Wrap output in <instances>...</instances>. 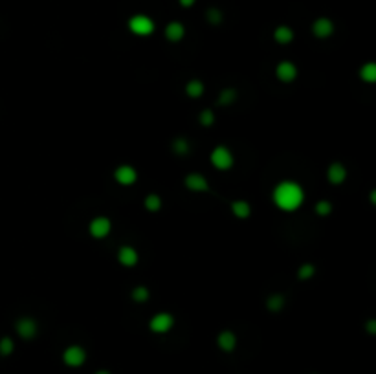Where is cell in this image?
<instances>
[{"label": "cell", "mask_w": 376, "mask_h": 374, "mask_svg": "<svg viewBox=\"0 0 376 374\" xmlns=\"http://www.w3.org/2000/svg\"><path fill=\"white\" fill-rule=\"evenodd\" d=\"M272 202L277 209L292 213L303 206L305 202V189L294 180H283L274 187L272 191Z\"/></svg>", "instance_id": "cell-1"}, {"label": "cell", "mask_w": 376, "mask_h": 374, "mask_svg": "<svg viewBox=\"0 0 376 374\" xmlns=\"http://www.w3.org/2000/svg\"><path fill=\"white\" fill-rule=\"evenodd\" d=\"M127 28H129V32L132 33V35H136V37H149V35L154 33L156 24L149 15H145V13H136V15H132L129 21H127Z\"/></svg>", "instance_id": "cell-2"}, {"label": "cell", "mask_w": 376, "mask_h": 374, "mask_svg": "<svg viewBox=\"0 0 376 374\" xmlns=\"http://www.w3.org/2000/svg\"><path fill=\"white\" fill-rule=\"evenodd\" d=\"M210 161L217 171L224 172V171H230L231 167H233V163H235V156H233V152H231L226 145H217V147H213L210 152Z\"/></svg>", "instance_id": "cell-3"}, {"label": "cell", "mask_w": 376, "mask_h": 374, "mask_svg": "<svg viewBox=\"0 0 376 374\" xmlns=\"http://www.w3.org/2000/svg\"><path fill=\"white\" fill-rule=\"evenodd\" d=\"M172 326H174V315L169 312H156L149 319V330L158 336H163L169 330H172Z\"/></svg>", "instance_id": "cell-4"}, {"label": "cell", "mask_w": 376, "mask_h": 374, "mask_svg": "<svg viewBox=\"0 0 376 374\" xmlns=\"http://www.w3.org/2000/svg\"><path fill=\"white\" fill-rule=\"evenodd\" d=\"M110 231H112V220L108 219V217H105V215L94 217V219L90 220V224H88V233H90V237L96 239V241L107 239V237L110 235Z\"/></svg>", "instance_id": "cell-5"}, {"label": "cell", "mask_w": 376, "mask_h": 374, "mask_svg": "<svg viewBox=\"0 0 376 374\" xmlns=\"http://www.w3.org/2000/svg\"><path fill=\"white\" fill-rule=\"evenodd\" d=\"M86 361V350L81 345H68L63 350V363L72 369H79Z\"/></svg>", "instance_id": "cell-6"}, {"label": "cell", "mask_w": 376, "mask_h": 374, "mask_svg": "<svg viewBox=\"0 0 376 374\" xmlns=\"http://www.w3.org/2000/svg\"><path fill=\"white\" fill-rule=\"evenodd\" d=\"M112 176H114V180H116V183L121 187H130L138 182V171H136V167H132L130 163H121V165H118L114 169Z\"/></svg>", "instance_id": "cell-7"}, {"label": "cell", "mask_w": 376, "mask_h": 374, "mask_svg": "<svg viewBox=\"0 0 376 374\" xmlns=\"http://www.w3.org/2000/svg\"><path fill=\"white\" fill-rule=\"evenodd\" d=\"M297 74H299V70H297V66L292 63V61H281V63H277V66H275V77H277L281 83H285V85L294 83V81L297 79Z\"/></svg>", "instance_id": "cell-8"}, {"label": "cell", "mask_w": 376, "mask_h": 374, "mask_svg": "<svg viewBox=\"0 0 376 374\" xmlns=\"http://www.w3.org/2000/svg\"><path fill=\"white\" fill-rule=\"evenodd\" d=\"M15 330H17V334L22 337V339H33V337L37 336L39 325H37V321L33 319V317H28V315H24V317H19V319H17Z\"/></svg>", "instance_id": "cell-9"}, {"label": "cell", "mask_w": 376, "mask_h": 374, "mask_svg": "<svg viewBox=\"0 0 376 374\" xmlns=\"http://www.w3.org/2000/svg\"><path fill=\"white\" fill-rule=\"evenodd\" d=\"M183 187L191 193H208L210 191V182L200 172H189L187 176L183 178Z\"/></svg>", "instance_id": "cell-10"}, {"label": "cell", "mask_w": 376, "mask_h": 374, "mask_svg": "<svg viewBox=\"0 0 376 374\" xmlns=\"http://www.w3.org/2000/svg\"><path fill=\"white\" fill-rule=\"evenodd\" d=\"M116 259H118V262L123 268H134L140 262V253H138V250L134 246L123 244V246H119Z\"/></svg>", "instance_id": "cell-11"}, {"label": "cell", "mask_w": 376, "mask_h": 374, "mask_svg": "<svg viewBox=\"0 0 376 374\" xmlns=\"http://www.w3.org/2000/svg\"><path fill=\"white\" fill-rule=\"evenodd\" d=\"M334 30H336L334 22L330 19H327V17H319V19H316V21L312 22V35L316 39H321V41L332 37Z\"/></svg>", "instance_id": "cell-12"}, {"label": "cell", "mask_w": 376, "mask_h": 374, "mask_svg": "<svg viewBox=\"0 0 376 374\" xmlns=\"http://www.w3.org/2000/svg\"><path fill=\"white\" fill-rule=\"evenodd\" d=\"M347 180V167L341 161H332L327 167V182L332 185H341Z\"/></svg>", "instance_id": "cell-13"}, {"label": "cell", "mask_w": 376, "mask_h": 374, "mask_svg": "<svg viewBox=\"0 0 376 374\" xmlns=\"http://www.w3.org/2000/svg\"><path fill=\"white\" fill-rule=\"evenodd\" d=\"M163 37H165L169 43L178 44L183 37H185V26L178 21L169 22V24L165 26V30H163Z\"/></svg>", "instance_id": "cell-14"}, {"label": "cell", "mask_w": 376, "mask_h": 374, "mask_svg": "<svg viewBox=\"0 0 376 374\" xmlns=\"http://www.w3.org/2000/svg\"><path fill=\"white\" fill-rule=\"evenodd\" d=\"M237 343H239V339H237V334L233 330H222L217 336V345L222 352H233L237 348Z\"/></svg>", "instance_id": "cell-15"}, {"label": "cell", "mask_w": 376, "mask_h": 374, "mask_svg": "<svg viewBox=\"0 0 376 374\" xmlns=\"http://www.w3.org/2000/svg\"><path fill=\"white\" fill-rule=\"evenodd\" d=\"M230 209L231 213H233V217L239 220H246L252 217V204L248 202V200H233L230 204Z\"/></svg>", "instance_id": "cell-16"}, {"label": "cell", "mask_w": 376, "mask_h": 374, "mask_svg": "<svg viewBox=\"0 0 376 374\" xmlns=\"http://www.w3.org/2000/svg\"><path fill=\"white\" fill-rule=\"evenodd\" d=\"M294 37H296L294 30H292L290 26H286V24H281V26H277L274 30V41L277 44H281V46L290 44L292 41H294Z\"/></svg>", "instance_id": "cell-17"}, {"label": "cell", "mask_w": 376, "mask_h": 374, "mask_svg": "<svg viewBox=\"0 0 376 374\" xmlns=\"http://www.w3.org/2000/svg\"><path fill=\"white\" fill-rule=\"evenodd\" d=\"M183 92H185V96L191 97V99H199V97L204 96L206 92V85L202 79H189L187 83H185V86H183Z\"/></svg>", "instance_id": "cell-18"}, {"label": "cell", "mask_w": 376, "mask_h": 374, "mask_svg": "<svg viewBox=\"0 0 376 374\" xmlns=\"http://www.w3.org/2000/svg\"><path fill=\"white\" fill-rule=\"evenodd\" d=\"M171 150L176 156H185V154H189V150H191V143H189L187 138L178 136V138H174L171 141Z\"/></svg>", "instance_id": "cell-19"}, {"label": "cell", "mask_w": 376, "mask_h": 374, "mask_svg": "<svg viewBox=\"0 0 376 374\" xmlns=\"http://www.w3.org/2000/svg\"><path fill=\"white\" fill-rule=\"evenodd\" d=\"M360 79L367 85H372L376 83V64L374 63H365L360 66Z\"/></svg>", "instance_id": "cell-20"}, {"label": "cell", "mask_w": 376, "mask_h": 374, "mask_svg": "<svg viewBox=\"0 0 376 374\" xmlns=\"http://www.w3.org/2000/svg\"><path fill=\"white\" fill-rule=\"evenodd\" d=\"M161 206H163L161 197L160 195H156V193H149V195L143 198V208H145L149 213H158V211L161 209Z\"/></svg>", "instance_id": "cell-21"}, {"label": "cell", "mask_w": 376, "mask_h": 374, "mask_svg": "<svg viewBox=\"0 0 376 374\" xmlns=\"http://www.w3.org/2000/svg\"><path fill=\"white\" fill-rule=\"evenodd\" d=\"M130 299L134 301V303H138V305H143V303H147L150 299V290L147 286H143V284L134 286V288L130 290Z\"/></svg>", "instance_id": "cell-22"}, {"label": "cell", "mask_w": 376, "mask_h": 374, "mask_svg": "<svg viewBox=\"0 0 376 374\" xmlns=\"http://www.w3.org/2000/svg\"><path fill=\"white\" fill-rule=\"evenodd\" d=\"M286 305V299L283 294H272L266 299V308H268L270 312H281L283 308H285Z\"/></svg>", "instance_id": "cell-23"}, {"label": "cell", "mask_w": 376, "mask_h": 374, "mask_svg": "<svg viewBox=\"0 0 376 374\" xmlns=\"http://www.w3.org/2000/svg\"><path fill=\"white\" fill-rule=\"evenodd\" d=\"M237 101V90L235 88H224V90L219 94V105L221 107H230Z\"/></svg>", "instance_id": "cell-24"}, {"label": "cell", "mask_w": 376, "mask_h": 374, "mask_svg": "<svg viewBox=\"0 0 376 374\" xmlns=\"http://www.w3.org/2000/svg\"><path fill=\"white\" fill-rule=\"evenodd\" d=\"M316 275V266L312 264V262H305V264H301L299 268H297V279L299 281H308V279H312Z\"/></svg>", "instance_id": "cell-25"}, {"label": "cell", "mask_w": 376, "mask_h": 374, "mask_svg": "<svg viewBox=\"0 0 376 374\" xmlns=\"http://www.w3.org/2000/svg\"><path fill=\"white\" fill-rule=\"evenodd\" d=\"M199 123L202 125V127H206V128H210V127H213L215 125V121H217V118H215V112L211 110V108H204L202 112L199 114Z\"/></svg>", "instance_id": "cell-26"}, {"label": "cell", "mask_w": 376, "mask_h": 374, "mask_svg": "<svg viewBox=\"0 0 376 374\" xmlns=\"http://www.w3.org/2000/svg\"><path fill=\"white\" fill-rule=\"evenodd\" d=\"M314 211L317 213V217H328L332 213V204L328 200H319V202L314 206Z\"/></svg>", "instance_id": "cell-27"}, {"label": "cell", "mask_w": 376, "mask_h": 374, "mask_svg": "<svg viewBox=\"0 0 376 374\" xmlns=\"http://www.w3.org/2000/svg\"><path fill=\"white\" fill-rule=\"evenodd\" d=\"M206 19H208V22H210V24H213V26H219L224 17H222L221 10H217V8H210V10L206 11Z\"/></svg>", "instance_id": "cell-28"}, {"label": "cell", "mask_w": 376, "mask_h": 374, "mask_svg": "<svg viewBox=\"0 0 376 374\" xmlns=\"http://www.w3.org/2000/svg\"><path fill=\"white\" fill-rule=\"evenodd\" d=\"M13 350H15V343H13V339H11L10 336H4L2 339H0V354H2V356H10Z\"/></svg>", "instance_id": "cell-29"}, {"label": "cell", "mask_w": 376, "mask_h": 374, "mask_svg": "<svg viewBox=\"0 0 376 374\" xmlns=\"http://www.w3.org/2000/svg\"><path fill=\"white\" fill-rule=\"evenodd\" d=\"M367 332H369L371 336L372 334H376V321L374 319H369V323H367Z\"/></svg>", "instance_id": "cell-30"}, {"label": "cell", "mask_w": 376, "mask_h": 374, "mask_svg": "<svg viewBox=\"0 0 376 374\" xmlns=\"http://www.w3.org/2000/svg\"><path fill=\"white\" fill-rule=\"evenodd\" d=\"M178 4L182 6V8H193L197 4V0H178Z\"/></svg>", "instance_id": "cell-31"}, {"label": "cell", "mask_w": 376, "mask_h": 374, "mask_svg": "<svg viewBox=\"0 0 376 374\" xmlns=\"http://www.w3.org/2000/svg\"><path fill=\"white\" fill-rule=\"evenodd\" d=\"M94 374H112L110 370H107V369H99V370H96Z\"/></svg>", "instance_id": "cell-32"}]
</instances>
